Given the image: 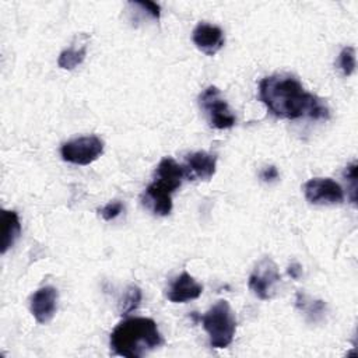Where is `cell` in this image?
Returning a JSON list of instances; mask_svg holds the SVG:
<instances>
[{
	"label": "cell",
	"instance_id": "cell-14",
	"mask_svg": "<svg viewBox=\"0 0 358 358\" xmlns=\"http://www.w3.org/2000/svg\"><path fill=\"white\" fill-rule=\"evenodd\" d=\"M85 55H87V46L83 45L81 48H69V49H64L60 55H59V59H57V64L60 69H64V70H73L76 69L78 64H81L85 59Z\"/></svg>",
	"mask_w": 358,
	"mask_h": 358
},
{
	"label": "cell",
	"instance_id": "cell-15",
	"mask_svg": "<svg viewBox=\"0 0 358 358\" xmlns=\"http://www.w3.org/2000/svg\"><path fill=\"white\" fill-rule=\"evenodd\" d=\"M141 298H143L141 289L137 285H129L120 299V303H119L120 315L126 316V315L131 313L133 310H136L141 302Z\"/></svg>",
	"mask_w": 358,
	"mask_h": 358
},
{
	"label": "cell",
	"instance_id": "cell-12",
	"mask_svg": "<svg viewBox=\"0 0 358 358\" xmlns=\"http://www.w3.org/2000/svg\"><path fill=\"white\" fill-rule=\"evenodd\" d=\"M217 158L206 151H196L186 157V169L189 178H199L203 180H210L215 173Z\"/></svg>",
	"mask_w": 358,
	"mask_h": 358
},
{
	"label": "cell",
	"instance_id": "cell-2",
	"mask_svg": "<svg viewBox=\"0 0 358 358\" xmlns=\"http://www.w3.org/2000/svg\"><path fill=\"white\" fill-rule=\"evenodd\" d=\"M162 344L158 326L150 317H127L110 333L113 354L126 358H140Z\"/></svg>",
	"mask_w": 358,
	"mask_h": 358
},
{
	"label": "cell",
	"instance_id": "cell-6",
	"mask_svg": "<svg viewBox=\"0 0 358 358\" xmlns=\"http://www.w3.org/2000/svg\"><path fill=\"white\" fill-rule=\"evenodd\" d=\"M305 199L312 204H340L344 200L343 187L330 178H312L303 185Z\"/></svg>",
	"mask_w": 358,
	"mask_h": 358
},
{
	"label": "cell",
	"instance_id": "cell-4",
	"mask_svg": "<svg viewBox=\"0 0 358 358\" xmlns=\"http://www.w3.org/2000/svg\"><path fill=\"white\" fill-rule=\"evenodd\" d=\"M103 152V141L98 136H84L64 143L60 155L74 165H90Z\"/></svg>",
	"mask_w": 358,
	"mask_h": 358
},
{
	"label": "cell",
	"instance_id": "cell-9",
	"mask_svg": "<svg viewBox=\"0 0 358 358\" xmlns=\"http://www.w3.org/2000/svg\"><path fill=\"white\" fill-rule=\"evenodd\" d=\"M56 308H57V291L50 285L39 288L31 296L29 309L32 316L39 324L49 323L56 313Z\"/></svg>",
	"mask_w": 358,
	"mask_h": 358
},
{
	"label": "cell",
	"instance_id": "cell-10",
	"mask_svg": "<svg viewBox=\"0 0 358 358\" xmlns=\"http://www.w3.org/2000/svg\"><path fill=\"white\" fill-rule=\"evenodd\" d=\"M193 43L199 50L208 56H214L222 46H224V32L220 27L207 24V22H200L192 34Z\"/></svg>",
	"mask_w": 358,
	"mask_h": 358
},
{
	"label": "cell",
	"instance_id": "cell-17",
	"mask_svg": "<svg viewBox=\"0 0 358 358\" xmlns=\"http://www.w3.org/2000/svg\"><path fill=\"white\" fill-rule=\"evenodd\" d=\"M123 211V204L119 200H113L109 201L108 204H105L102 208H99V214L105 221H110L115 220L120 213Z\"/></svg>",
	"mask_w": 358,
	"mask_h": 358
},
{
	"label": "cell",
	"instance_id": "cell-20",
	"mask_svg": "<svg viewBox=\"0 0 358 358\" xmlns=\"http://www.w3.org/2000/svg\"><path fill=\"white\" fill-rule=\"evenodd\" d=\"M260 178L264 180V182H273L278 178V171L275 166L270 165V166H266L262 172H260Z\"/></svg>",
	"mask_w": 358,
	"mask_h": 358
},
{
	"label": "cell",
	"instance_id": "cell-16",
	"mask_svg": "<svg viewBox=\"0 0 358 358\" xmlns=\"http://www.w3.org/2000/svg\"><path fill=\"white\" fill-rule=\"evenodd\" d=\"M337 64L345 77L351 76L355 70V49L352 46H345L338 55Z\"/></svg>",
	"mask_w": 358,
	"mask_h": 358
},
{
	"label": "cell",
	"instance_id": "cell-21",
	"mask_svg": "<svg viewBox=\"0 0 358 358\" xmlns=\"http://www.w3.org/2000/svg\"><path fill=\"white\" fill-rule=\"evenodd\" d=\"M288 274L294 278V280H296V278H299V275H301V266L298 264V263H294V264H291L289 267H288Z\"/></svg>",
	"mask_w": 358,
	"mask_h": 358
},
{
	"label": "cell",
	"instance_id": "cell-8",
	"mask_svg": "<svg viewBox=\"0 0 358 358\" xmlns=\"http://www.w3.org/2000/svg\"><path fill=\"white\" fill-rule=\"evenodd\" d=\"M280 281V274L274 262L268 257L259 262L255 267L253 273L249 277V288L250 291L260 299L266 301L271 298V292L274 285Z\"/></svg>",
	"mask_w": 358,
	"mask_h": 358
},
{
	"label": "cell",
	"instance_id": "cell-19",
	"mask_svg": "<svg viewBox=\"0 0 358 358\" xmlns=\"http://www.w3.org/2000/svg\"><path fill=\"white\" fill-rule=\"evenodd\" d=\"M133 4L140 7L147 14H150L154 20H158L159 15H161V7L154 1H134Z\"/></svg>",
	"mask_w": 358,
	"mask_h": 358
},
{
	"label": "cell",
	"instance_id": "cell-5",
	"mask_svg": "<svg viewBox=\"0 0 358 358\" xmlns=\"http://www.w3.org/2000/svg\"><path fill=\"white\" fill-rule=\"evenodd\" d=\"M200 106L206 110L210 124L215 129H229L235 124V115L229 109L217 87H207L199 98Z\"/></svg>",
	"mask_w": 358,
	"mask_h": 358
},
{
	"label": "cell",
	"instance_id": "cell-3",
	"mask_svg": "<svg viewBox=\"0 0 358 358\" xmlns=\"http://www.w3.org/2000/svg\"><path fill=\"white\" fill-rule=\"evenodd\" d=\"M201 323L208 333L211 347L225 348L232 343L236 330V319L228 301H217L201 316Z\"/></svg>",
	"mask_w": 358,
	"mask_h": 358
},
{
	"label": "cell",
	"instance_id": "cell-11",
	"mask_svg": "<svg viewBox=\"0 0 358 358\" xmlns=\"http://www.w3.org/2000/svg\"><path fill=\"white\" fill-rule=\"evenodd\" d=\"M203 292L201 284H199L189 273L183 271L178 275L166 291V298L173 303H185L192 299H197Z\"/></svg>",
	"mask_w": 358,
	"mask_h": 358
},
{
	"label": "cell",
	"instance_id": "cell-1",
	"mask_svg": "<svg viewBox=\"0 0 358 358\" xmlns=\"http://www.w3.org/2000/svg\"><path fill=\"white\" fill-rule=\"evenodd\" d=\"M259 98L268 112L281 119H327V106L313 94L305 91L298 78L285 74L266 77L259 84Z\"/></svg>",
	"mask_w": 358,
	"mask_h": 358
},
{
	"label": "cell",
	"instance_id": "cell-18",
	"mask_svg": "<svg viewBox=\"0 0 358 358\" xmlns=\"http://www.w3.org/2000/svg\"><path fill=\"white\" fill-rule=\"evenodd\" d=\"M344 178L351 182V201H357V164H350L344 169Z\"/></svg>",
	"mask_w": 358,
	"mask_h": 358
},
{
	"label": "cell",
	"instance_id": "cell-13",
	"mask_svg": "<svg viewBox=\"0 0 358 358\" xmlns=\"http://www.w3.org/2000/svg\"><path fill=\"white\" fill-rule=\"evenodd\" d=\"M21 234V222L18 214L13 210L1 211V248L0 252L4 255L18 239Z\"/></svg>",
	"mask_w": 358,
	"mask_h": 358
},
{
	"label": "cell",
	"instance_id": "cell-7",
	"mask_svg": "<svg viewBox=\"0 0 358 358\" xmlns=\"http://www.w3.org/2000/svg\"><path fill=\"white\" fill-rule=\"evenodd\" d=\"M183 178H189L186 166L179 165L171 157H165L159 161L155 171V180L150 186L162 193L172 194L182 185Z\"/></svg>",
	"mask_w": 358,
	"mask_h": 358
}]
</instances>
